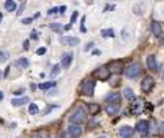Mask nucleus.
<instances>
[{"instance_id":"1","label":"nucleus","mask_w":164,"mask_h":138,"mask_svg":"<svg viewBox=\"0 0 164 138\" xmlns=\"http://www.w3.org/2000/svg\"><path fill=\"white\" fill-rule=\"evenodd\" d=\"M141 71H143L141 63H140V62H132V63H130V65L124 69V73H125V76H127V78L135 79L138 75L141 73Z\"/></svg>"},{"instance_id":"45","label":"nucleus","mask_w":164,"mask_h":138,"mask_svg":"<svg viewBox=\"0 0 164 138\" xmlns=\"http://www.w3.org/2000/svg\"><path fill=\"white\" fill-rule=\"evenodd\" d=\"M17 138H20V137H17Z\"/></svg>"},{"instance_id":"14","label":"nucleus","mask_w":164,"mask_h":138,"mask_svg":"<svg viewBox=\"0 0 164 138\" xmlns=\"http://www.w3.org/2000/svg\"><path fill=\"white\" fill-rule=\"evenodd\" d=\"M147 66L150 71H157L158 69V65H157V59L154 55H148L147 56Z\"/></svg>"},{"instance_id":"44","label":"nucleus","mask_w":164,"mask_h":138,"mask_svg":"<svg viewBox=\"0 0 164 138\" xmlns=\"http://www.w3.org/2000/svg\"><path fill=\"white\" fill-rule=\"evenodd\" d=\"M2 17H3V13H0V22H2Z\"/></svg>"},{"instance_id":"19","label":"nucleus","mask_w":164,"mask_h":138,"mask_svg":"<svg viewBox=\"0 0 164 138\" xmlns=\"http://www.w3.org/2000/svg\"><path fill=\"white\" fill-rule=\"evenodd\" d=\"M99 109H101V106H99L98 104H89V105H88V111H89L91 115H97L99 112Z\"/></svg>"},{"instance_id":"9","label":"nucleus","mask_w":164,"mask_h":138,"mask_svg":"<svg viewBox=\"0 0 164 138\" xmlns=\"http://www.w3.org/2000/svg\"><path fill=\"white\" fill-rule=\"evenodd\" d=\"M151 32L156 38H160L163 35V27H161V23L157 22V20H153L151 22Z\"/></svg>"},{"instance_id":"2","label":"nucleus","mask_w":164,"mask_h":138,"mask_svg":"<svg viewBox=\"0 0 164 138\" xmlns=\"http://www.w3.org/2000/svg\"><path fill=\"white\" fill-rule=\"evenodd\" d=\"M85 119H86V111H85V108H82V106H78V108L72 112V115L69 117L71 124H76V125L82 124Z\"/></svg>"},{"instance_id":"4","label":"nucleus","mask_w":164,"mask_h":138,"mask_svg":"<svg viewBox=\"0 0 164 138\" xmlns=\"http://www.w3.org/2000/svg\"><path fill=\"white\" fill-rule=\"evenodd\" d=\"M108 71H110V73H121V72H124V65H122V62L121 60H111L110 63H108Z\"/></svg>"},{"instance_id":"37","label":"nucleus","mask_w":164,"mask_h":138,"mask_svg":"<svg viewBox=\"0 0 164 138\" xmlns=\"http://www.w3.org/2000/svg\"><path fill=\"white\" fill-rule=\"evenodd\" d=\"M92 46H94V43H92V42H89V43L86 45V48H85V49H84V51H85V52H86V51H89V49H91Z\"/></svg>"},{"instance_id":"43","label":"nucleus","mask_w":164,"mask_h":138,"mask_svg":"<svg viewBox=\"0 0 164 138\" xmlns=\"http://www.w3.org/2000/svg\"><path fill=\"white\" fill-rule=\"evenodd\" d=\"M3 99V92H0V101Z\"/></svg>"},{"instance_id":"40","label":"nucleus","mask_w":164,"mask_h":138,"mask_svg":"<svg viewBox=\"0 0 164 138\" xmlns=\"http://www.w3.org/2000/svg\"><path fill=\"white\" fill-rule=\"evenodd\" d=\"M9 69H10V68H6V71H5V76H7V73H9Z\"/></svg>"},{"instance_id":"18","label":"nucleus","mask_w":164,"mask_h":138,"mask_svg":"<svg viewBox=\"0 0 164 138\" xmlns=\"http://www.w3.org/2000/svg\"><path fill=\"white\" fill-rule=\"evenodd\" d=\"M122 95H124V98H127L128 101H132V99L135 98V97H134V91H132L131 88H124Z\"/></svg>"},{"instance_id":"27","label":"nucleus","mask_w":164,"mask_h":138,"mask_svg":"<svg viewBox=\"0 0 164 138\" xmlns=\"http://www.w3.org/2000/svg\"><path fill=\"white\" fill-rule=\"evenodd\" d=\"M7 58H9V53L3 52V51H0V62H6Z\"/></svg>"},{"instance_id":"28","label":"nucleus","mask_w":164,"mask_h":138,"mask_svg":"<svg viewBox=\"0 0 164 138\" xmlns=\"http://www.w3.org/2000/svg\"><path fill=\"white\" fill-rule=\"evenodd\" d=\"M81 32H82V33H86V27H85V16L82 17V20H81Z\"/></svg>"},{"instance_id":"10","label":"nucleus","mask_w":164,"mask_h":138,"mask_svg":"<svg viewBox=\"0 0 164 138\" xmlns=\"http://www.w3.org/2000/svg\"><path fill=\"white\" fill-rule=\"evenodd\" d=\"M134 134V128L130 125H124L119 128V137L121 138H131Z\"/></svg>"},{"instance_id":"34","label":"nucleus","mask_w":164,"mask_h":138,"mask_svg":"<svg viewBox=\"0 0 164 138\" xmlns=\"http://www.w3.org/2000/svg\"><path fill=\"white\" fill-rule=\"evenodd\" d=\"M56 12H58V7H53V9H51V10L48 12V14H55Z\"/></svg>"},{"instance_id":"39","label":"nucleus","mask_w":164,"mask_h":138,"mask_svg":"<svg viewBox=\"0 0 164 138\" xmlns=\"http://www.w3.org/2000/svg\"><path fill=\"white\" fill-rule=\"evenodd\" d=\"M160 43H164V36H163V35L160 36Z\"/></svg>"},{"instance_id":"11","label":"nucleus","mask_w":164,"mask_h":138,"mask_svg":"<svg viewBox=\"0 0 164 138\" xmlns=\"http://www.w3.org/2000/svg\"><path fill=\"white\" fill-rule=\"evenodd\" d=\"M105 101L108 104H119V101H121V92H111L110 95L105 97Z\"/></svg>"},{"instance_id":"33","label":"nucleus","mask_w":164,"mask_h":138,"mask_svg":"<svg viewBox=\"0 0 164 138\" xmlns=\"http://www.w3.org/2000/svg\"><path fill=\"white\" fill-rule=\"evenodd\" d=\"M36 53H38V55H45V53H46V48H40V49H38Z\"/></svg>"},{"instance_id":"15","label":"nucleus","mask_w":164,"mask_h":138,"mask_svg":"<svg viewBox=\"0 0 164 138\" xmlns=\"http://www.w3.org/2000/svg\"><path fill=\"white\" fill-rule=\"evenodd\" d=\"M105 111L108 115H117L119 112V104H108L105 106Z\"/></svg>"},{"instance_id":"32","label":"nucleus","mask_w":164,"mask_h":138,"mask_svg":"<svg viewBox=\"0 0 164 138\" xmlns=\"http://www.w3.org/2000/svg\"><path fill=\"white\" fill-rule=\"evenodd\" d=\"M32 17H26V19H23L22 20V23H23V25H30V23H32Z\"/></svg>"},{"instance_id":"21","label":"nucleus","mask_w":164,"mask_h":138,"mask_svg":"<svg viewBox=\"0 0 164 138\" xmlns=\"http://www.w3.org/2000/svg\"><path fill=\"white\" fill-rule=\"evenodd\" d=\"M56 86V84L53 82V81H51V82H45V84H40L39 85V89H51V88H55Z\"/></svg>"},{"instance_id":"41","label":"nucleus","mask_w":164,"mask_h":138,"mask_svg":"<svg viewBox=\"0 0 164 138\" xmlns=\"http://www.w3.org/2000/svg\"><path fill=\"white\" fill-rule=\"evenodd\" d=\"M30 138H42V137H40V135H32Z\"/></svg>"},{"instance_id":"6","label":"nucleus","mask_w":164,"mask_h":138,"mask_svg":"<svg viewBox=\"0 0 164 138\" xmlns=\"http://www.w3.org/2000/svg\"><path fill=\"white\" fill-rule=\"evenodd\" d=\"M110 76H111V73H110V71H108L107 66H101L98 71L95 72V78L99 79V81H108Z\"/></svg>"},{"instance_id":"23","label":"nucleus","mask_w":164,"mask_h":138,"mask_svg":"<svg viewBox=\"0 0 164 138\" xmlns=\"http://www.w3.org/2000/svg\"><path fill=\"white\" fill-rule=\"evenodd\" d=\"M38 112H39V108H38L36 104H30V105H29V114H30V115H36Z\"/></svg>"},{"instance_id":"25","label":"nucleus","mask_w":164,"mask_h":138,"mask_svg":"<svg viewBox=\"0 0 164 138\" xmlns=\"http://www.w3.org/2000/svg\"><path fill=\"white\" fill-rule=\"evenodd\" d=\"M16 65H20L22 68H27V66H29V60H27L26 58H20V59L16 62Z\"/></svg>"},{"instance_id":"16","label":"nucleus","mask_w":164,"mask_h":138,"mask_svg":"<svg viewBox=\"0 0 164 138\" xmlns=\"http://www.w3.org/2000/svg\"><path fill=\"white\" fill-rule=\"evenodd\" d=\"M144 10H145L144 3H137L135 6L132 7V12H134V14H137V16H143V14H144Z\"/></svg>"},{"instance_id":"30","label":"nucleus","mask_w":164,"mask_h":138,"mask_svg":"<svg viewBox=\"0 0 164 138\" xmlns=\"http://www.w3.org/2000/svg\"><path fill=\"white\" fill-rule=\"evenodd\" d=\"M25 7H26V3H25V2H23V3H22V5H20V7H19V12H17V14H22L23 13V10H25Z\"/></svg>"},{"instance_id":"17","label":"nucleus","mask_w":164,"mask_h":138,"mask_svg":"<svg viewBox=\"0 0 164 138\" xmlns=\"http://www.w3.org/2000/svg\"><path fill=\"white\" fill-rule=\"evenodd\" d=\"M29 102V98L27 97H23V98H13L12 99V105L13 106H22L25 105V104H27Z\"/></svg>"},{"instance_id":"24","label":"nucleus","mask_w":164,"mask_h":138,"mask_svg":"<svg viewBox=\"0 0 164 138\" xmlns=\"http://www.w3.org/2000/svg\"><path fill=\"white\" fill-rule=\"evenodd\" d=\"M49 29H52L53 32H60V30H62V25H60V23H51V25H49Z\"/></svg>"},{"instance_id":"13","label":"nucleus","mask_w":164,"mask_h":138,"mask_svg":"<svg viewBox=\"0 0 164 138\" xmlns=\"http://www.w3.org/2000/svg\"><path fill=\"white\" fill-rule=\"evenodd\" d=\"M72 58L73 55L71 52H66L62 55V59H60V65H62V68H69V65H71V62H72Z\"/></svg>"},{"instance_id":"29","label":"nucleus","mask_w":164,"mask_h":138,"mask_svg":"<svg viewBox=\"0 0 164 138\" xmlns=\"http://www.w3.org/2000/svg\"><path fill=\"white\" fill-rule=\"evenodd\" d=\"M76 19H78V12H73L72 16H71V25H73L76 22Z\"/></svg>"},{"instance_id":"8","label":"nucleus","mask_w":164,"mask_h":138,"mask_svg":"<svg viewBox=\"0 0 164 138\" xmlns=\"http://www.w3.org/2000/svg\"><path fill=\"white\" fill-rule=\"evenodd\" d=\"M68 134L72 138L79 137V135L82 134V127H81V125H76V124H71L68 127Z\"/></svg>"},{"instance_id":"20","label":"nucleus","mask_w":164,"mask_h":138,"mask_svg":"<svg viewBox=\"0 0 164 138\" xmlns=\"http://www.w3.org/2000/svg\"><path fill=\"white\" fill-rule=\"evenodd\" d=\"M16 3H14L13 0H7L6 3H5V9H6L7 12H14L16 10Z\"/></svg>"},{"instance_id":"26","label":"nucleus","mask_w":164,"mask_h":138,"mask_svg":"<svg viewBox=\"0 0 164 138\" xmlns=\"http://www.w3.org/2000/svg\"><path fill=\"white\" fill-rule=\"evenodd\" d=\"M59 71H60V65H55L52 69V72H51V76H56V75L59 73Z\"/></svg>"},{"instance_id":"31","label":"nucleus","mask_w":164,"mask_h":138,"mask_svg":"<svg viewBox=\"0 0 164 138\" xmlns=\"http://www.w3.org/2000/svg\"><path fill=\"white\" fill-rule=\"evenodd\" d=\"M30 38H32V39H38V38H39V33H38V30H32V33H30Z\"/></svg>"},{"instance_id":"12","label":"nucleus","mask_w":164,"mask_h":138,"mask_svg":"<svg viewBox=\"0 0 164 138\" xmlns=\"http://www.w3.org/2000/svg\"><path fill=\"white\" fill-rule=\"evenodd\" d=\"M60 42L65 46H78L81 40H79L78 38H73V36H63V38L60 39Z\"/></svg>"},{"instance_id":"42","label":"nucleus","mask_w":164,"mask_h":138,"mask_svg":"<svg viewBox=\"0 0 164 138\" xmlns=\"http://www.w3.org/2000/svg\"><path fill=\"white\" fill-rule=\"evenodd\" d=\"M97 138H108L107 135H99V137H97Z\"/></svg>"},{"instance_id":"7","label":"nucleus","mask_w":164,"mask_h":138,"mask_svg":"<svg viewBox=\"0 0 164 138\" xmlns=\"http://www.w3.org/2000/svg\"><path fill=\"white\" fill-rule=\"evenodd\" d=\"M135 130H137L141 135H147V134H148V130H150V127H148V121H145V119L138 121L137 125H135Z\"/></svg>"},{"instance_id":"36","label":"nucleus","mask_w":164,"mask_h":138,"mask_svg":"<svg viewBox=\"0 0 164 138\" xmlns=\"http://www.w3.org/2000/svg\"><path fill=\"white\" fill-rule=\"evenodd\" d=\"M65 10H66V6H60V7H58V12H59V13H63Z\"/></svg>"},{"instance_id":"22","label":"nucleus","mask_w":164,"mask_h":138,"mask_svg":"<svg viewBox=\"0 0 164 138\" xmlns=\"http://www.w3.org/2000/svg\"><path fill=\"white\" fill-rule=\"evenodd\" d=\"M101 35H102L104 38H114V36H115V33H114L112 29H102V30H101Z\"/></svg>"},{"instance_id":"5","label":"nucleus","mask_w":164,"mask_h":138,"mask_svg":"<svg viewBox=\"0 0 164 138\" xmlns=\"http://www.w3.org/2000/svg\"><path fill=\"white\" fill-rule=\"evenodd\" d=\"M153 86H154V79L151 78V76H145L141 81V91L145 92V94H148L153 89Z\"/></svg>"},{"instance_id":"3","label":"nucleus","mask_w":164,"mask_h":138,"mask_svg":"<svg viewBox=\"0 0 164 138\" xmlns=\"http://www.w3.org/2000/svg\"><path fill=\"white\" fill-rule=\"evenodd\" d=\"M94 89H95V81L94 79H85L84 84H82V88H81L82 94L86 95V97H92Z\"/></svg>"},{"instance_id":"35","label":"nucleus","mask_w":164,"mask_h":138,"mask_svg":"<svg viewBox=\"0 0 164 138\" xmlns=\"http://www.w3.org/2000/svg\"><path fill=\"white\" fill-rule=\"evenodd\" d=\"M23 49H25V51L29 49V40H25V42H23Z\"/></svg>"},{"instance_id":"38","label":"nucleus","mask_w":164,"mask_h":138,"mask_svg":"<svg viewBox=\"0 0 164 138\" xmlns=\"http://www.w3.org/2000/svg\"><path fill=\"white\" fill-rule=\"evenodd\" d=\"M94 125H98V122H97V121H94V119H92L91 122H89V128H94Z\"/></svg>"}]
</instances>
